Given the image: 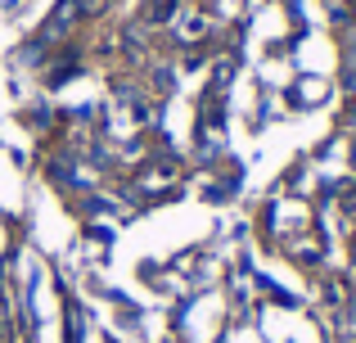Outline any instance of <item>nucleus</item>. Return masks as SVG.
I'll return each instance as SVG.
<instances>
[{
	"label": "nucleus",
	"mask_w": 356,
	"mask_h": 343,
	"mask_svg": "<svg viewBox=\"0 0 356 343\" xmlns=\"http://www.w3.org/2000/svg\"><path fill=\"white\" fill-rule=\"evenodd\" d=\"M77 14H81V5H77V0H63V5H54V14L45 18V27H41V36L50 41V36L68 32V27H72V18H77Z\"/></svg>",
	"instance_id": "obj_1"
},
{
	"label": "nucleus",
	"mask_w": 356,
	"mask_h": 343,
	"mask_svg": "<svg viewBox=\"0 0 356 343\" xmlns=\"http://www.w3.org/2000/svg\"><path fill=\"white\" fill-rule=\"evenodd\" d=\"M176 14V0H149L145 5V23H167Z\"/></svg>",
	"instance_id": "obj_2"
},
{
	"label": "nucleus",
	"mask_w": 356,
	"mask_h": 343,
	"mask_svg": "<svg viewBox=\"0 0 356 343\" xmlns=\"http://www.w3.org/2000/svg\"><path fill=\"white\" fill-rule=\"evenodd\" d=\"M199 32H203V18H199V14H190V18L181 23V36H185V41H194Z\"/></svg>",
	"instance_id": "obj_3"
},
{
	"label": "nucleus",
	"mask_w": 356,
	"mask_h": 343,
	"mask_svg": "<svg viewBox=\"0 0 356 343\" xmlns=\"http://www.w3.org/2000/svg\"><path fill=\"white\" fill-rule=\"evenodd\" d=\"M77 5H81V14H99V9H104L108 0H77Z\"/></svg>",
	"instance_id": "obj_4"
},
{
	"label": "nucleus",
	"mask_w": 356,
	"mask_h": 343,
	"mask_svg": "<svg viewBox=\"0 0 356 343\" xmlns=\"http://www.w3.org/2000/svg\"><path fill=\"white\" fill-rule=\"evenodd\" d=\"M343 208H348V212H356V185H352L348 194H343Z\"/></svg>",
	"instance_id": "obj_5"
},
{
	"label": "nucleus",
	"mask_w": 356,
	"mask_h": 343,
	"mask_svg": "<svg viewBox=\"0 0 356 343\" xmlns=\"http://www.w3.org/2000/svg\"><path fill=\"white\" fill-rule=\"evenodd\" d=\"M352 14H356V0H352Z\"/></svg>",
	"instance_id": "obj_6"
}]
</instances>
